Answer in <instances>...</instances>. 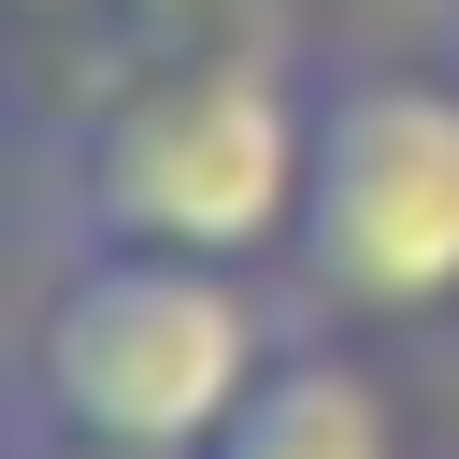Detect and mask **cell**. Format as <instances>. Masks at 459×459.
<instances>
[{
	"mask_svg": "<svg viewBox=\"0 0 459 459\" xmlns=\"http://www.w3.org/2000/svg\"><path fill=\"white\" fill-rule=\"evenodd\" d=\"M273 373V316L230 287V258L172 244H86L29 316V416L86 445L201 459Z\"/></svg>",
	"mask_w": 459,
	"mask_h": 459,
	"instance_id": "obj_1",
	"label": "cell"
},
{
	"mask_svg": "<svg viewBox=\"0 0 459 459\" xmlns=\"http://www.w3.org/2000/svg\"><path fill=\"white\" fill-rule=\"evenodd\" d=\"M301 172H316V100L273 57H186L158 86H129L86 129V230L100 244H172V258H258L301 230Z\"/></svg>",
	"mask_w": 459,
	"mask_h": 459,
	"instance_id": "obj_2",
	"label": "cell"
},
{
	"mask_svg": "<svg viewBox=\"0 0 459 459\" xmlns=\"http://www.w3.org/2000/svg\"><path fill=\"white\" fill-rule=\"evenodd\" d=\"M287 244L330 316H445L459 301V86L344 72L316 100V172Z\"/></svg>",
	"mask_w": 459,
	"mask_h": 459,
	"instance_id": "obj_3",
	"label": "cell"
},
{
	"mask_svg": "<svg viewBox=\"0 0 459 459\" xmlns=\"http://www.w3.org/2000/svg\"><path fill=\"white\" fill-rule=\"evenodd\" d=\"M201 459H402V430H387V387H373L359 359H273L258 402H244Z\"/></svg>",
	"mask_w": 459,
	"mask_h": 459,
	"instance_id": "obj_4",
	"label": "cell"
},
{
	"mask_svg": "<svg viewBox=\"0 0 459 459\" xmlns=\"http://www.w3.org/2000/svg\"><path fill=\"white\" fill-rule=\"evenodd\" d=\"M143 14H186V0H143Z\"/></svg>",
	"mask_w": 459,
	"mask_h": 459,
	"instance_id": "obj_5",
	"label": "cell"
},
{
	"mask_svg": "<svg viewBox=\"0 0 459 459\" xmlns=\"http://www.w3.org/2000/svg\"><path fill=\"white\" fill-rule=\"evenodd\" d=\"M29 14H43V0H29Z\"/></svg>",
	"mask_w": 459,
	"mask_h": 459,
	"instance_id": "obj_6",
	"label": "cell"
}]
</instances>
